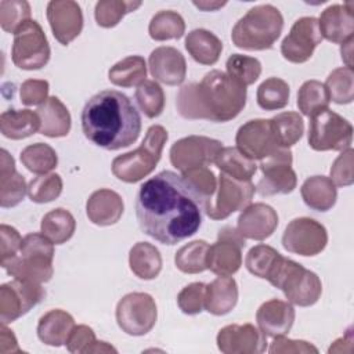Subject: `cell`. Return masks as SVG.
<instances>
[{
    "label": "cell",
    "mask_w": 354,
    "mask_h": 354,
    "mask_svg": "<svg viewBox=\"0 0 354 354\" xmlns=\"http://www.w3.org/2000/svg\"><path fill=\"white\" fill-rule=\"evenodd\" d=\"M205 201L181 174L163 170L138 189L136 216L144 234L163 245L192 236L202 224Z\"/></svg>",
    "instance_id": "1"
},
{
    "label": "cell",
    "mask_w": 354,
    "mask_h": 354,
    "mask_svg": "<svg viewBox=\"0 0 354 354\" xmlns=\"http://www.w3.org/2000/svg\"><path fill=\"white\" fill-rule=\"evenodd\" d=\"M84 137L100 148L116 151L134 144L141 133V118L131 100L118 90H102L83 106Z\"/></svg>",
    "instance_id": "2"
},
{
    "label": "cell",
    "mask_w": 354,
    "mask_h": 354,
    "mask_svg": "<svg viewBox=\"0 0 354 354\" xmlns=\"http://www.w3.org/2000/svg\"><path fill=\"white\" fill-rule=\"evenodd\" d=\"M246 104V87L225 72L213 69L199 83L184 84L176 97L177 112L189 120L224 123L235 119Z\"/></svg>",
    "instance_id": "3"
},
{
    "label": "cell",
    "mask_w": 354,
    "mask_h": 354,
    "mask_svg": "<svg viewBox=\"0 0 354 354\" xmlns=\"http://www.w3.org/2000/svg\"><path fill=\"white\" fill-rule=\"evenodd\" d=\"M283 29V17L272 4L252 7L231 32L232 43L242 50L263 51L268 50L278 40Z\"/></svg>",
    "instance_id": "4"
},
{
    "label": "cell",
    "mask_w": 354,
    "mask_h": 354,
    "mask_svg": "<svg viewBox=\"0 0 354 354\" xmlns=\"http://www.w3.org/2000/svg\"><path fill=\"white\" fill-rule=\"evenodd\" d=\"M53 259L54 243L43 234L30 232L22 238L19 253L1 267L15 279L44 283L54 274Z\"/></svg>",
    "instance_id": "5"
},
{
    "label": "cell",
    "mask_w": 354,
    "mask_h": 354,
    "mask_svg": "<svg viewBox=\"0 0 354 354\" xmlns=\"http://www.w3.org/2000/svg\"><path fill=\"white\" fill-rule=\"evenodd\" d=\"M166 141V129L160 124L151 126L137 149L119 155L112 160V174L124 183L142 180L156 167Z\"/></svg>",
    "instance_id": "6"
},
{
    "label": "cell",
    "mask_w": 354,
    "mask_h": 354,
    "mask_svg": "<svg viewBox=\"0 0 354 354\" xmlns=\"http://www.w3.org/2000/svg\"><path fill=\"white\" fill-rule=\"evenodd\" d=\"M267 281L281 289L289 303L299 307L315 304L322 293V283L315 272L283 256H281Z\"/></svg>",
    "instance_id": "7"
},
{
    "label": "cell",
    "mask_w": 354,
    "mask_h": 354,
    "mask_svg": "<svg viewBox=\"0 0 354 354\" xmlns=\"http://www.w3.org/2000/svg\"><path fill=\"white\" fill-rule=\"evenodd\" d=\"M353 126L329 108L310 116L308 145L314 151H344L351 148Z\"/></svg>",
    "instance_id": "8"
},
{
    "label": "cell",
    "mask_w": 354,
    "mask_h": 354,
    "mask_svg": "<svg viewBox=\"0 0 354 354\" xmlns=\"http://www.w3.org/2000/svg\"><path fill=\"white\" fill-rule=\"evenodd\" d=\"M50 55L48 40L37 21H26L14 33L11 58L17 68L24 71L41 69L50 61Z\"/></svg>",
    "instance_id": "9"
},
{
    "label": "cell",
    "mask_w": 354,
    "mask_h": 354,
    "mask_svg": "<svg viewBox=\"0 0 354 354\" xmlns=\"http://www.w3.org/2000/svg\"><path fill=\"white\" fill-rule=\"evenodd\" d=\"M118 326L130 336H144L156 324L158 308L153 297L144 292L124 295L116 304Z\"/></svg>",
    "instance_id": "10"
},
{
    "label": "cell",
    "mask_w": 354,
    "mask_h": 354,
    "mask_svg": "<svg viewBox=\"0 0 354 354\" xmlns=\"http://www.w3.org/2000/svg\"><path fill=\"white\" fill-rule=\"evenodd\" d=\"M216 189L214 198L205 203V213L212 220H224L250 205L256 187L250 180L241 181L220 173Z\"/></svg>",
    "instance_id": "11"
},
{
    "label": "cell",
    "mask_w": 354,
    "mask_h": 354,
    "mask_svg": "<svg viewBox=\"0 0 354 354\" xmlns=\"http://www.w3.org/2000/svg\"><path fill=\"white\" fill-rule=\"evenodd\" d=\"M292 152L286 148H278L267 158L260 160L263 177L256 185V191L261 196L277 194H290L297 184V177L292 169Z\"/></svg>",
    "instance_id": "12"
},
{
    "label": "cell",
    "mask_w": 354,
    "mask_h": 354,
    "mask_svg": "<svg viewBox=\"0 0 354 354\" xmlns=\"http://www.w3.org/2000/svg\"><path fill=\"white\" fill-rule=\"evenodd\" d=\"M46 297L41 283L12 279L0 286V321L10 324L29 313Z\"/></svg>",
    "instance_id": "13"
},
{
    "label": "cell",
    "mask_w": 354,
    "mask_h": 354,
    "mask_svg": "<svg viewBox=\"0 0 354 354\" xmlns=\"http://www.w3.org/2000/svg\"><path fill=\"white\" fill-rule=\"evenodd\" d=\"M245 238L238 228L225 225L217 234V241L209 245L207 270L218 277H231L242 266V249Z\"/></svg>",
    "instance_id": "14"
},
{
    "label": "cell",
    "mask_w": 354,
    "mask_h": 354,
    "mask_svg": "<svg viewBox=\"0 0 354 354\" xmlns=\"http://www.w3.org/2000/svg\"><path fill=\"white\" fill-rule=\"evenodd\" d=\"M328 243L326 228L310 217L293 218L282 235L285 250L300 256H317Z\"/></svg>",
    "instance_id": "15"
},
{
    "label": "cell",
    "mask_w": 354,
    "mask_h": 354,
    "mask_svg": "<svg viewBox=\"0 0 354 354\" xmlns=\"http://www.w3.org/2000/svg\"><path fill=\"white\" fill-rule=\"evenodd\" d=\"M223 148L218 140L205 136H188L177 140L170 148L171 165L183 171L195 167H207Z\"/></svg>",
    "instance_id": "16"
},
{
    "label": "cell",
    "mask_w": 354,
    "mask_h": 354,
    "mask_svg": "<svg viewBox=\"0 0 354 354\" xmlns=\"http://www.w3.org/2000/svg\"><path fill=\"white\" fill-rule=\"evenodd\" d=\"M322 41L318 21L314 17H301L290 28L281 43L282 57L292 64H303L313 57L314 50Z\"/></svg>",
    "instance_id": "17"
},
{
    "label": "cell",
    "mask_w": 354,
    "mask_h": 354,
    "mask_svg": "<svg viewBox=\"0 0 354 354\" xmlns=\"http://www.w3.org/2000/svg\"><path fill=\"white\" fill-rule=\"evenodd\" d=\"M235 144L252 160H261L279 148L270 119H252L243 123L236 131Z\"/></svg>",
    "instance_id": "18"
},
{
    "label": "cell",
    "mask_w": 354,
    "mask_h": 354,
    "mask_svg": "<svg viewBox=\"0 0 354 354\" xmlns=\"http://www.w3.org/2000/svg\"><path fill=\"white\" fill-rule=\"evenodd\" d=\"M224 354H260L267 350V336L252 324H232L221 328L216 337Z\"/></svg>",
    "instance_id": "19"
},
{
    "label": "cell",
    "mask_w": 354,
    "mask_h": 354,
    "mask_svg": "<svg viewBox=\"0 0 354 354\" xmlns=\"http://www.w3.org/2000/svg\"><path fill=\"white\" fill-rule=\"evenodd\" d=\"M47 19L57 41L68 46L83 29V12L72 0H53L47 4Z\"/></svg>",
    "instance_id": "20"
},
{
    "label": "cell",
    "mask_w": 354,
    "mask_h": 354,
    "mask_svg": "<svg viewBox=\"0 0 354 354\" xmlns=\"http://www.w3.org/2000/svg\"><path fill=\"white\" fill-rule=\"evenodd\" d=\"M278 227V214L274 207L266 203H250L238 217V231L245 239L264 241Z\"/></svg>",
    "instance_id": "21"
},
{
    "label": "cell",
    "mask_w": 354,
    "mask_h": 354,
    "mask_svg": "<svg viewBox=\"0 0 354 354\" xmlns=\"http://www.w3.org/2000/svg\"><path fill=\"white\" fill-rule=\"evenodd\" d=\"M354 8L353 3L332 4L326 7L318 21V29L322 39L330 43L342 44L353 37L354 33Z\"/></svg>",
    "instance_id": "22"
},
{
    "label": "cell",
    "mask_w": 354,
    "mask_h": 354,
    "mask_svg": "<svg viewBox=\"0 0 354 354\" xmlns=\"http://www.w3.org/2000/svg\"><path fill=\"white\" fill-rule=\"evenodd\" d=\"M148 65L152 77L167 86H178L185 80L187 62L184 55L174 47L162 46L155 48L149 54Z\"/></svg>",
    "instance_id": "23"
},
{
    "label": "cell",
    "mask_w": 354,
    "mask_h": 354,
    "mask_svg": "<svg viewBox=\"0 0 354 354\" xmlns=\"http://www.w3.org/2000/svg\"><path fill=\"white\" fill-rule=\"evenodd\" d=\"M295 317L296 313L292 303L271 299L259 307L256 313V322L266 336L278 337L289 333L293 326Z\"/></svg>",
    "instance_id": "24"
},
{
    "label": "cell",
    "mask_w": 354,
    "mask_h": 354,
    "mask_svg": "<svg viewBox=\"0 0 354 354\" xmlns=\"http://www.w3.org/2000/svg\"><path fill=\"white\" fill-rule=\"evenodd\" d=\"M124 210L122 196L108 188L94 191L86 202V213L88 220L100 227L116 224Z\"/></svg>",
    "instance_id": "25"
},
{
    "label": "cell",
    "mask_w": 354,
    "mask_h": 354,
    "mask_svg": "<svg viewBox=\"0 0 354 354\" xmlns=\"http://www.w3.org/2000/svg\"><path fill=\"white\" fill-rule=\"evenodd\" d=\"M28 192L26 181L15 169L14 158L6 151H0V205L14 207L22 202Z\"/></svg>",
    "instance_id": "26"
},
{
    "label": "cell",
    "mask_w": 354,
    "mask_h": 354,
    "mask_svg": "<svg viewBox=\"0 0 354 354\" xmlns=\"http://www.w3.org/2000/svg\"><path fill=\"white\" fill-rule=\"evenodd\" d=\"M73 328V317L61 308H54L40 317L36 332L41 343L53 347H59L66 344V340Z\"/></svg>",
    "instance_id": "27"
},
{
    "label": "cell",
    "mask_w": 354,
    "mask_h": 354,
    "mask_svg": "<svg viewBox=\"0 0 354 354\" xmlns=\"http://www.w3.org/2000/svg\"><path fill=\"white\" fill-rule=\"evenodd\" d=\"M36 113L40 118V134L50 138L65 137L69 134L71 113L58 97H48L39 105Z\"/></svg>",
    "instance_id": "28"
},
{
    "label": "cell",
    "mask_w": 354,
    "mask_h": 354,
    "mask_svg": "<svg viewBox=\"0 0 354 354\" xmlns=\"http://www.w3.org/2000/svg\"><path fill=\"white\" fill-rule=\"evenodd\" d=\"M238 303V285L231 277H218L206 285L205 310L213 315L231 313Z\"/></svg>",
    "instance_id": "29"
},
{
    "label": "cell",
    "mask_w": 354,
    "mask_h": 354,
    "mask_svg": "<svg viewBox=\"0 0 354 354\" xmlns=\"http://www.w3.org/2000/svg\"><path fill=\"white\" fill-rule=\"evenodd\" d=\"M303 202L313 210H330L337 198V189L333 181L326 176H311L304 180L300 188Z\"/></svg>",
    "instance_id": "30"
},
{
    "label": "cell",
    "mask_w": 354,
    "mask_h": 354,
    "mask_svg": "<svg viewBox=\"0 0 354 354\" xmlns=\"http://www.w3.org/2000/svg\"><path fill=\"white\" fill-rule=\"evenodd\" d=\"M188 54L202 65H214L223 51V41L207 29H194L185 37Z\"/></svg>",
    "instance_id": "31"
},
{
    "label": "cell",
    "mask_w": 354,
    "mask_h": 354,
    "mask_svg": "<svg viewBox=\"0 0 354 354\" xmlns=\"http://www.w3.org/2000/svg\"><path fill=\"white\" fill-rule=\"evenodd\" d=\"M40 130V118L30 109H7L0 116V131L6 138L22 140Z\"/></svg>",
    "instance_id": "32"
},
{
    "label": "cell",
    "mask_w": 354,
    "mask_h": 354,
    "mask_svg": "<svg viewBox=\"0 0 354 354\" xmlns=\"http://www.w3.org/2000/svg\"><path fill=\"white\" fill-rule=\"evenodd\" d=\"M129 266L140 279H153L162 270V256L149 242H137L129 252Z\"/></svg>",
    "instance_id": "33"
},
{
    "label": "cell",
    "mask_w": 354,
    "mask_h": 354,
    "mask_svg": "<svg viewBox=\"0 0 354 354\" xmlns=\"http://www.w3.org/2000/svg\"><path fill=\"white\" fill-rule=\"evenodd\" d=\"M221 173L241 181H249L257 170L254 160L243 155L236 147H223L214 159Z\"/></svg>",
    "instance_id": "34"
},
{
    "label": "cell",
    "mask_w": 354,
    "mask_h": 354,
    "mask_svg": "<svg viewBox=\"0 0 354 354\" xmlns=\"http://www.w3.org/2000/svg\"><path fill=\"white\" fill-rule=\"evenodd\" d=\"M76 230V220L72 213L64 207H57L44 214L40 231L54 245H62L69 241Z\"/></svg>",
    "instance_id": "35"
},
{
    "label": "cell",
    "mask_w": 354,
    "mask_h": 354,
    "mask_svg": "<svg viewBox=\"0 0 354 354\" xmlns=\"http://www.w3.org/2000/svg\"><path fill=\"white\" fill-rule=\"evenodd\" d=\"M147 77V64L141 55H129L116 62L108 71V79L119 87H133L141 84Z\"/></svg>",
    "instance_id": "36"
},
{
    "label": "cell",
    "mask_w": 354,
    "mask_h": 354,
    "mask_svg": "<svg viewBox=\"0 0 354 354\" xmlns=\"http://www.w3.org/2000/svg\"><path fill=\"white\" fill-rule=\"evenodd\" d=\"M274 137L279 148L289 149L304 133V122L297 112H281L270 119Z\"/></svg>",
    "instance_id": "37"
},
{
    "label": "cell",
    "mask_w": 354,
    "mask_h": 354,
    "mask_svg": "<svg viewBox=\"0 0 354 354\" xmlns=\"http://www.w3.org/2000/svg\"><path fill=\"white\" fill-rule=\"evenodd\" d=\"M209 243L202 239L181 246L174 254L176 267L184 274H199L207 270Z\"/></svg>",
    "instance_id": "38"
},
{
    "label": "cell",
    "mask_w": 354,
    "mask_h": 354,
    "mask_svg": "<svg viewBox=\"0 0 354 354\" xmlns=\"http://www.w3.org/2000/svg\"><path fill=\"white\" fill-rule=\"evenodd\" d=\"M148 32L156 41L180 39L185 32V22L177 11L162 10L151 18Z\"/></svg>",
    "instance_id": "39"
},
{
    "label": "cell",
    "mask_w": 354,
    "mask_h": 354,
    "mask_svg": "<svg viewBox=\"0 0 354 354\" xmlns=\"http://www.w3.org/2000/svg\"><path fill=\"white\" fill-rule=\"evenodd\" d=\"M19 159L22 165L35 174H47L57 167L58 156L53 147L46 142H36L21 151Z\"/></svg>",
    "instance_id": "40"
},
{
    "label": "cell",
    "mask_w": 354,
    "mask_h": 354,
    "mask_svg": "<svg viewBox=\"0 0 354 354\" xmlns=\"http://www.w3.org/2000/svg\"><path fill=\"white\" fill-rule=\"evenodd\" d=\"M290 95L289 84L281 77H268L259 87L256 93L257 104L264 111H277L288 105Z\"/></svg>",
    "instance_id": "41"
},
{
    "label": "cell",
    "mask_w": 354,
    "mask_h": 354,
    "mask_svg": "<svg viewBox=\"0 0 354 354\" xmlns=\"http://www.w3.org/2000/svg\"><path fill=\"white\" fill-rule=\"evenodd\" d=\"M329 102L330 100L326 87L318 80L304 82L297 91V108L308 118L322 109H326Z\"/></svg>",
    "instance_id": "42"
},
{
    "label": "cell",
    "mask_w": 354,
    "mask_h": 354,
    "mask_svg": "<svg viewBox=\"0 0 354 354\" xmlns=\"http://www.w3.org/2000/svg\"><path fill=\"white\" fill-rule=\"evenodd\" d=\"M329 100L343 105L354 100V72L353 68L342 66L332 71L325 82Z\"/></svg>",
    "instance_id": "43"
},
{
    "label": "cell",
    "mask_w": 354,
    "mask_h": 354,
    "mask_svg": "<svg viewBox=\"0 0 354 354\" xmlns=\"http://www.w3.org/2000/svg\"><path fill=\"white\" fill-rule=\"evenodd\" d=\"M134 98L142 113L149 118H158L165 109V93L156 80H144L137 86Z\"/></svg>",
    "instance_id": "44"
},
{
    "label": "cell",
    "mask_w": 354,
    "mask_h": 354,
    "mask_svg": "<svg viewBox=\"0 0 354 354\" xmlns=\"http://www.w3.org/2000/svg\"><path fill=\"white\" fill-rule=\"evenodd\" d=\"M141 4V1L131 0H101L94 8L95 22L101 28H113L126 14L136 11Z\"/></svg>",
    "instance_id": "45"
},
{
    "label": "cell",
    "mask_w": 354,
    "mask_h": 354,
    "mask_svg": "<svg viewBox=\"0 0 354 354\" xmlns=\"http://www.w3.org/2000/svg\"><path fill=\"white\" fill-rule=\"evenodd\" d=\"M225 69L227 75L243 87L253 84L261 75L260 61L243 54L230 55L225 62Z\"/></svg>",
    "instance_id": "46"
},
{
    "label": "cell",
    "mask_w": 354,
    "mask_h": 354,
    "mask_svg": "<svg viewBox=\"0 0 354 354\" xmlns=\"http://www.w3.org/2000/svg\"><path fill=\"white\" fill-rule=\"evenodd\" d=\"M281 256L282 254L279 252L268 245H256L248 252L245 266L254 277L268 279Z\"/></svg>",
    "instance_id": "47"
},
{
    "label": "cell",
    "mask_w": 354,
    "mask_h": 354,
    "mask_svg": "<svg viewBox=\"0 0 354 354\" xmlns=\"http://www.w3.org/2000/svg\"><path fill=\"white\" fill-rule=\"evenodd\" d=\"M62 178L57 173L39 174L28 184V195L35 203H47L57 199L62 192Z\"/></svg>",
    "instance_id": "48"
},
{
    "label": "cell",
    "mask_w": 354,
    "mask_h": 354,
    "mask_svg": "<svg viewBox=\"0 0 354 354\" xmlns=\"http://www.w3.org/2000/svg\"><path fill=\"white\" fill-rule=\"evenodd\" d=\"M30 19V6L25 0L0 1V25L8 33H15L26 21Z\"/></svg>",
    "instance_id": "49"
},
{
    "label": "cell",
    "mask_w": 354,
    "mask_h": 354,
    "mask_svg": "<svg viewBox=\"0 0 354 354\" xmlns=\"http://www.w3.org/2000/svg\"><path fill=\"white\" fill-rule=\"evenodd\" d=\"M181 176L192 187V189L205 201V203L213 196L217 188L214 173L207 167H195V169L183 171Z\"/></svg>",
    "instance_id": "50"
},
{
    "label": "cell",
    "mask_w": 354,
    "mask_h": 354,
    "mask_svg": "<svg viewBox=\"0 0 354 354\" xmlns=\"http://www.w3.org/2000/svg\"><path fill=\"white\" fill-rule=\"evenodd\" d=\"M206 285L202 282H192L184 286L177 295L178 308L187 315H196L205 308Z\"/></svg>",
    "instance_id": "51"
},
{
    "label": "cell",
    "mask_w": 354,
    "mask_h": 354,
    "mask_svg": "<svg viewBox=\"0 0 354 354\" xmlns=\"http://www.w3.org/2000/svg\"><path fill=\"white\" fill-rule=\"evenodd\" d=\"M353 155L354 151L347 148L342 151V153L335 159L330 166V180L337 187H347L351 185L354 181V171H353Z\"/></svg>",
    "instance_id": "52"
},
{
    "label": "cell",
    "mask_w": 354,
    "mask_h": 354,
    "mask_svg": "<svg viewBox=\"0 0 354 354\" xmlns=\"http://www.w3.org/2000/svg\"><path fill=\"white\" fill-rule=\"evenodd\" d=\"M21 102L26 106L41 105L48 98V82L43 79H28L19 88Z\"/></svg>",
    "instance_id": "53"
},
{
    "label": "cell",
    "mask_w": 354,
    "mask_h": 354,
    "mask_svg": "<svg viewBox=\"0 0 354 354\" xmlns=\"http://www.w3.org/2000/svg\"><path fill=\"white\" fill-rule=\"evenodd\" d=\"M21 243L22 236L14 227L7 224L0 225V266L19 253Z\"/></svg>",
    "instance_id": "54"
},
{
    "label": "cell",
    "mask_w": 354,
    "mask_h": 354,
    "mask_svg": "<svg viewBox=\"0 0 354 354\" xmlns=\"http://www.w3.org/2000/svg\"><path fill=\"white\" fill-rule=\"evenodd\" d=\"M94 330L87 325H75L68 340L66 348L69 353H83L87 354L91 344L95 342Z\"/></svg>",
    "instance_id": "55"
},
{
    "label": "cell",
    "mask_w": 354,
    "mask_h": 354,
    "mask_svg": "<svg viewBox=\"0 0 354 354\" xmlns=\"http://www.w3.org/2000/svg\"><path fill=\"white\" fill-rule=\"evenodd\" d=\"M268 351L271 354H290V353H318V348L306 340H293L285 336L274 337Z\"/></svg>",
    "instance_id": "56"
},
{
    "label": "cell",
    "mask_w": 354,
    "mask_h": 354,
    "mask_svg": "<svg viewBox=\"0 0 354 354\" xmlns=\"http://www.w3.org/2000/svg\"><path fill=\"white\" fill-rule=\"evenodd\" d=\"M0 353L1 354L22 353V350L18 346L15 335L12 333V330H10L6 326V324H3L1 329H0Z\"/></svg>",
    "instance_id": "57"
},
{
    "label": "cell",
    "mask_w": 354,
    "mask_h": 354,
    "mask_svg": "<svg viewBox=\"0 0 354 354\" xmlns=\"http://www.w3.org/2000/svg\"><path fill=\"white\" fill-rule=\"evenodd\" d=\"M353 43L354 39H348L344 43H342V48H340V54H342V59L344 61L346 66L353 68Z\"/></svg>",
    "instance_id": "58"
},
{
    "label": "cell",
    "mask_w": 354,
    "mask_h": 354,
    "mask_svg": "<svg viewBox=\"0 0 354 354\" xmlns=\"http://www.w3.org/2000/svg\"><path fill=\"white\" fill-rule=\"evenodd\" d=\"M225 4V1H194V6L203 11H216Z\"/></svg>",
    "instance_id": "59"
}]
</instances>
